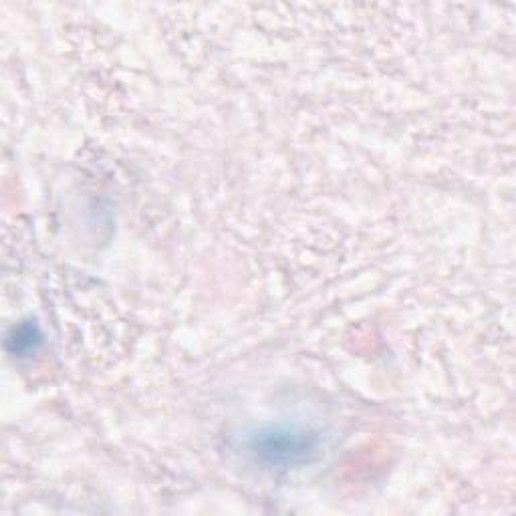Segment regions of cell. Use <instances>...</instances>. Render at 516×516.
Listing matches in <instances>:
<instances>
[{"label": "cell", "instance_id": "cell-2", "mask_svg": "<svg viewBox=\"0 0 516 516\" xmlns=\"http://www.w3.org/2000/svg\"><path fill=\"white\" fill-rule=\"evenodd\" d=\"M41 341V335L37 331L35 325H21L15 327L13 333L9 335L7 343L9 349H13V353H27L31 349H35V345Z\"/></svg>", "mask_w": 516, "mask_h": 516}, {"label": "cell", "instance_id": "cell-1", "mask_svg": "<svg viewBox=\"0 0 516 516\" xmlns=\"http://www.w3.org/2000/svg\"><path fill=\"white\" fill-rule=\"evenodd\" d=\"M315 438L295 428H269L258 432L250 448L258 458L273 466H295L315 452Z\"/></svg>", "mask_w": 516, "mask_h": 516}]
</instances>
